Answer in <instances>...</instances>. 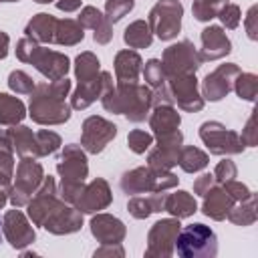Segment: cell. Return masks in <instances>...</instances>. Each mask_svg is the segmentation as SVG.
<instances>
[{"label": "cell", "mask_w": 258, "mask_h": 258, "mask_svg": "<svg viewBox=\"0 0 258 258\" xmlns=\"http://www.w3.org/2000/svg\"><path fill=\"white\" fill-rule=\"evenodd\" d=\"M71 81L67 77L56 81L38 83L30 93L28 115L38 125H62L71 119V105L64 101L71 93Z\"/></svg>", "instance_id": "cell-1"}, {"label": "cell", "mask_w": 258, "mask_h": 258, "mask_svg": "<svg viewBox=\"0 0 258 258\" xmlns=\"http://www.w3.org/2000/svg\"><path fill=\"white\" fill-rule=\"evenodd\" d=\"M101 105L109 113L125 115L131 123H141L145 117H149L153 107V93L147 85L117 83L101 97Z\"/></svg>", "instance_id": "cell-2"}, {"label": "cell", "mask_w": 258, "mask_h": 258, "mask_svg": "<svg viewBox=\"0 0 258 258\" xmlns=\"http://www.w3.org/2000/svg\"><path fill=\"white\" fill-rule=\"evenodd\" d=\"M177 181L179 179L175 173H171V169H153L149 165H141L125 171L119 179V187L127 196H137L173 189Z\"/></svg>", "instance_id": "cell-3"}, {"label": "cell", "mask_w": 258, "mask_h": 258, "mask_svg": "<svg viewBox=\"0 0 258 258\" xmlns=\"http://www.w3.org/2000/svg\"><path fill=\"white\" fill-rule=\"evenodd\" d=\"M175 252L181 258H214L218 254L216 232L202 222L181 226L175 238Z\"/></svg>", "instance_id": "cell-4"}, {"label": "cell", "mask_w": 258, "mask_h": 258, "mask_svg": "<svg viewBox=\"0 0 258 258\" xmlns=\"http://www.w3.org/2000/svg\"><path fill=\"white\" fill-rule=\"evenodd\" d=\"M14 177V183L8 187V202L14 208H26L40 181L44 179V169L36 157H20Z\"/></svg>", "instance_id": "cell-5"}, {"label": "cell", "mask_w": 258, "mask_h": 258, "mask_svg": "<svg viewBox=\"0 0 258 258\" xmlns=\"http://www.w3.org/2000/svg\"><path fill=\"white\" fill-rule=\"evenodd\" d=\"M181 16L183 6L179 0H157L147 14V24L159 40H173L181 30Z\"/></svg>", "instance_id": "cell-6"}, {"label": "cell", "mask_w": 258, "mask_h": 258, "mask_svg": "<svg viewBox=\"0 0 258 258\" xmlns=\"http://www.w3.org/2000/svg\"><path fill=\"white\" fill-rule=\"evenodd\" d=\"M200 139L212 155H238L246 149L240 133L220 121H204L200 125Z\"/></svg>", "instance_id": "cell-7"}, {"label": "cell", "mask_w": 258, "mask_h": 258, "mask_svg": "<svg viewBox=\"0 0 258 258\" xmlns=\"http://www.w3.org/2000/svg\"><path fill=\"white\" fill-rule=\"evenodd\" d=\"M161 64H163L165 77H171V75H196V71L202 67V60H200V54H198V48L194 46V42L183 38L179 42L169 44L163 50Z\"/></svg>", "instance_id": "cell-8"}, {"label": "cell", "mask_w": 258, "mask_h": 258, "mask_svg": "<svg viewBox=\"0 0 258 258\" xmlns=\"http://www.w3.org/2000/svg\"><path fill=\"white\" fill-rule=\"evenodd\" d=\"M181 230L177 218H163L157 220L147 232V258H169L175 254V238Z\"/></svg>", "instance_id": "cell-9"}, {"label": "cell", "mask_w": 258, "mask_h": 258, "mask_svg": "<svg viewBox=\"0 0 258 258\" xmlns=\"http://www.w3.org/2000/svg\"><path fill=\"white\" fill-rule=\"evenodd\" d=\"M62 204V200L58 198V189H56V181L50 175H44V179L40 181L38 189L34 191V196L30 198V202L26 204V216L34 226H40L46 222V218Z\"/></svg>", "instance_id": "cell-10"}, {"label": "cell", "mask_w": 258, "mask_h": 258, "mask_svg": "<svg viewBox=\"0 0 258 258\" xmlns=\"http://www.w3.org/2000/svg\"><path fill=\"white\" fill-rule=\"evenodd\" d=\"M117 135V125L101 115H91L83 121L81 127V147L91 153L97 155L101 153Z\"/></svg>", "instance_id": "cell-11"}, {"label": "cell", "mask_w": 258, "mask_h": 258, "mask_svg": "<svg viewBox=\"0 0 258 258\" xmlns=\"http://www.w3.org/2000/svg\"><path fill=\"white\" fill-rule=\"evenodd\" d=\"M167 89L173 103L187 113H198L204 109V97L200 93V83L196 75H171L167 77Z\"/></svg>", "instance_id": "cell-12"}, {"label": "cell", "mask_w": 258, "mask_h": 258, "mask_svg": "<svg viewBox=\"0 0 258 258\" xmlns=\"http://www.w3.org/2000/svg\"><path fill=\"white\" fill-rule=\"evenodd\" d=\"M2 234L6 238V242L14 248V250H24L26 246L34 244L36 240V232L32 228V222L28 220L26 214L20 212V208L8 210L2 218Z\"/></svg>", "instance_id": "cell-13"}, {"label": "cell", "mask_w": 258, "mask_h": 258, "mask_svg": "<svg viewBox=\"0 0 258 258\" xmlns=\"http://www.w3.org/2000/svg\"><path fill=\"white\" fill-rule=\"evenodd\" d=\"M240 73V67L236 62H224L220 67H216L212 73H208L202 81V97L204 101H222L230 91H232V85H234V79L238 77Z\"/></svg>", "instance_id": "cell-14"}, {"label": "cell", "mask_w": 258, "mask_h": 258, "mask_svg": "<svg viewBox=\"0 0 258 258\" xmlns=\"http://www.w3.org/2000/svg\"><path fill=\"white\" fill-rule=\"evenodd\" d=\"M56 173L60 175V181H85L89 175L87 151L77 143L64 145L56 161Z\"/></svg>", "instance_id": "cell-15"}, {"label": "cell", "mask_w": 258, "mask_h": 258, "mask_svg": "<svg viewBox=\"0 0 258 258\" xmlns=\"http://www.w3.org/2000/svg\"><path fill=\"white\" fill-rule=\"evenodd\" d=\"M28 64H32L42 77H46V81H56V79L67 77L71 69V60L64 52H58V50H52L40 44L34 48Z\"/></svg>", "instance_id": "cell-16"}, {"label": "cell", "mask_w": 258, "mask_h": 258, "mask_svg": "<svg viewBox=\"0 0 258 258\" xmlns=\"http://www.w3.org/2000/svg\"><path fill=\"white\" fill-rule=\"evenodd\" d=\"M111 87H113V75L107 71H101L93 79L77 85V89L71 95V107L77 111H83L89 105H93L97 99H101Z\"/></svg>", "instance_id": "cell-17"}, {"label": "cell", "mask_w": 258, "mask_h": 258, "mask_svg": "<svg viewBox=\"0 0 258 258\" xmlns=\"http://www.w3.org/2000/svg\"><path fill=\"white\" fill-rule=\"evenodd\" d=\"M113 202V194L111 187L107 183L105 177H95L89 183L83 185V191L75 204V208L81 214H97L105 208H109Z\"/></svg>", "instance_id": "cell-18"}, {"label": "cell", "mask_w": 258, "mask_h": 258, "mask_svg": "<svg viewBox=\"0 0 258 258\" xmlns=\"http://www.w3.org/2000/svg\"><path fill=\"white\" fill-rule=\"evenodd\" d=\"M200 40H202V48L198 50V54L202 62L220 60L232 52V40L228 38L222 26H216V24L206 26L200 34Z\"/></svg>", "instance_id": "cell-19"}, {"label": "cell", "mask_w": 258, "mask_h": 258, "mask_svg": "<svg viewBox=\"0 0 258 258\" xmlns=\"http://www.w3.org/2000/svg\"><path fill=\"white\" fill-rule=\"evenodd\" d=\"M89 228H91L93 238L99 244H121L125 240V234H127L125 224L117 216H111L105 212H97L91 218Z\"/></svg>", "instance_id": "cell-20"}, {"label": "cell", "mask_w": 258, "mask_h": 258, "mask_svg": "<svg viewBox=\"0 0 258 258\" xmlns=\"http://www.w3.org/2000/svg\"><path fill=\"white\" fill-rule=\"evenodd\" d=\"M81 226H83V214H81L75 206H71V204H67V202H62V204L46 218V222L42 224V228H44L46 232L54 234V236L75 234V232L81 230Z\"/></svg>", "instance_id": "cell-21"}, {"label": "cell", "mask_w": 258, "mask_h": 258, "mask_svg": "<svg viewBox=\"0 0 258 258\" xmlns=\"http://www.w3.org/2000/svg\"><path fill=\"white\" fill-rule=\"evenodd\" d=\"M79 24L83 28L93 30V40L97 44H109L113 38V24L107 20V16L95 8V6H83L79 12Z\"/></svg>", "instance_id": "cell-22"}, {"label": "cell", "mask_w": 258, "mask_h": 258, "mask_svg": "<svg viewBox=\"0 0 258 258\" xmlns=\"http://www.w3.org/2000/svg\"><path fill=\"white\" fill-rule=\"evenodd\" d=\"M202 198H204V204H202V212H204V216H208L210 220H216V222L226 220L230 208L236 204L234 198L224 189L222 183L212 185Z\"/></svg>", "instance_id": "cell-23"}, {"label": "cell", "mask_w": 258, "mask_h": 258, "mask_svg": "<svg viewBox=\"0 0 258 258\" xmlns=\"http://www.w3.org/2000/svg\"><path fill=\"white\" fill-rule=\"evenodd\" d=\"M149 111V127L153 131V139L175 133L181 123V115L173 105H155Z\"/></svg>", "instance_id": "cell-24"}, {"label": "cell", "mask_w": 258, "mask_h": 258, "mask_svg": "<svg viewBox=\"0 0 258 258\" xmlns=\"http://www.w3.org/2000/svg\"><path fill=\"white\" fill-rule=\"evenodd\" d=\"M115 81L117 83H137L141 69H143V58L139 56L137 50L133 48H123L115 54Z\"/></svg>", "instance_id": "cell-25"}, {"label": "cell", "mask_w": 258, "mask_h": 258, "mask_svg": "<svg viewBox=\"0 0 258 258\" xmlns=\"http://www.w3.org/2000/svg\"><path fill=\"white\" fill-rule=\"evenodd\" d=\"M56 22H58V18H54L52 14L38 12V14H34V16L26 22V26H24V36L36 40L38 44H54Z\"/></svg>", "instance_id": "cell-26"}, {"label": "cell", "mask_w": 258, "mask_h": 258, "mask_svg": "<svg viewBox=\"0 0 258 258\" xmlns=\"http://www.w3.org/2000/svg\"><path fill=\"white\" fill-rule=\"evenodd\" d=\"M163 204H165V191H153L149 196H131L127 202V212L135 218V220H147L151 214L163 212Z\"/></svg>", "instance_id": "cell-27"}, {"label": "cell", "mask_w": 258, "mask_h": 258, "mask_svg": "<svg viewBox=\"0 0 258 258\" xmlns=\"http://www.w3.org/2000/svg\"><path fill=\"white\" fill-rule=\"evenodd\" d=\"M163 212L171 214L177 220H183V218H189V216H194L198 212V202L189 191L177 189L173 194H165Z\"/></svg>", "instance_id": "cell-28"}, {"label": "cell", "mask_w": 258, "mask_h": 258, "mask_svg": "<svg viewBox=\"0 0 258 258\" xmlns=\"http://www.w3.org/2000/svg\"><path fill=\"white\" fill-rule=\"evenodd\" d=\"M8 135H10V141H12V147L14 151L20 155V157H36L38 159V149H36V133L26 127V125H10L8 129Z\"/></svg>", "instance_id": "cell-29"}, {"label": "cell", "mask_w": 258, "mask_h": 258, "mask_svg": "<svg viewBox=\"0 0 258 258\" xmlns=\"http://www.w3.org/2000/svg\"><path fill=\"white\" fill-rule=\"evenodd\" d=\"M24 117H26L24 103L14 95L0 93V125H4V127L18 125V123H22Z\"/></svg>", "instance_id": "cell-30"}, {"label": "cell", "mask_w": 258, "mask_h": 258, "mask_svg": "<svg viewBox=\"0 0 258 258\" xmlns=\"http://www.w3.org/2000/svg\"><path fill=\"white\" fill-rule=\"evenodd\" d=\"M85 38V28L75 18H58L56 32H54V44L58 46H75Z\"/></svg>", "instance_id": "cell-31"}, {"label": "cell", "mask_w": 258, "mask_h": 258, "mask_svg": "<svg viewBox=\"0 0 258 258\" xmlns=\"http://www.w3.org/2000/svg\"><path fill=\"white\" fill-rule=\"evenodd\" d=\"M210 163V157L206 151H202L196 145H181L179 147V155H177V165L185 171V173H198L202 169H206V165Z\"/></svg>", "instance_id": "cell-32"}, {"label": "cell", "mask_w": 258, "mask_h": 258, "mask_svg": "<svg viewBox=\"0 0 258 258\" xmlns=\"http://www.w3.org/2000/svg\"><path fill=\"white\" fill-rule=\"evenodd\" d=\"M123 42L129 48H149L153 42V32L147 20H133L123 32Z\"/></svg>", "instance_id": "cell-33"}, {"label": "cell", "mask_w": 258, "mask_h": 258, "mask_svg": "<svg viewBox=\"0 0 258 258\" xmlns=\"http://www.w3.org/2000/svg\"><path fill=\"white\" fill-rule=\"evenodd\" d=\"M226 218H228L232 224L242 226V228L252 226V224L256 222V218H258V214H256V198H248V200L236 202V204L230 208V212H228Z\"/></svg>", "instance_id": "cell-34"}, {"label": "cell", "mask_w": 258, "mask_h": 258, "mask_svg": "<svg viewBox=\"0 0 258 258\" xmlns=\"http://www.w3.org/2000/svg\"><path fill=\"white\" fill-rule=\"evenodd\" d=\"M99 73H101V62H99L97 54H93L91 50H83L81 54H77V58H75V77H77L79 83L89 81Z\"/></svg>", "instance_id": "cell-35"}, {"label": "cell", "mask_w": 258, "mask_h": 258, "mask_svg": "<svg viewBox=\"0 0 258 258\" xmlns=\"http://www.w3.org/2000/svg\"><path fill=\"white\" fill-rule=\"evenodd\" d=\"M177 155H179V149L155 145V149L147 153V165L153 169H171L173 165H177Z\"/></svg>", "instance_id": "cell-36"}, {"label": "cell", "mask_w": 258, "mask_h": 258, "mask_svg": "<svg viewBox=\"0 0 258 258\" xmlns=\"http://www.w3.org/2000/svg\"><path fill=\"white\" fill-rule=\"evenodd\" d=\"M232 91H236V95L242 101H254L258 95V77L254 73H238V77L234 79Z\"/></svg>", "instance_id": "cell-37"}, {"label": "cell", "mask_w": 258, "mask_h": 258, "mask_svg": "<svg viewBox=\"0 0 258 258\" xmlns=\"http://www.w3.org/2000/svg\"><path fill=\"white\" fill-rule=\"evenodd\" d=\"M141 75H143L145 85H147L149 89H157V87L165 85V81H167L165 71H163V64H161L159 58H149V60L143 64Z\"/></svg>", "instance_id": "cell-38"}, {"label": "cell", "mask_w": 258, "mask_h": 258, "mask_svg": "<svg viewBox=\"0 0 258 258\" xmlns=\"http://www.w3.org/2000/svg\"><path fill=\"white\" fill-rule=\"evenodd\" d=\"M62 145V139L58 133L50 131V129H40L36 131V149H38V159L52 155L58 147Z\"/></svg>", "instance_id": "cell-39"}, {"label": "cell", "mask_w": 258, "mask_h": 258, "mask_svg": "<svg viewBox=\"0 0 258 258\" xmlns=\"http://www.w3.org/2000/svg\"><path fill=\"white\" fill-rule=\"evenodd\" d=\"M8 87H10V91H14L16 95H30V93L34 91L36 83L32 81V77H30L28 73L16 69V71H12V73L8 75Z\"/></svg>", "instance_id": "cell-40"}, {"label": "cell", "mask_w": 258, "mask_h": 258, "mask_svg": "<svg viewBox=\"0 0 258 258\" xmlns=\"http://www.w3.org/2000/svg\"><path fill=\"white\" fill-rule=\"evenodd\" d=\"M151 145H153V133H149V131H145V129H133V131H129V135H127V147H129L133 153L141 155V153H145Z\"/></svg>", "instance_id": "cell-41"}, {"label": "cell", "mask_w": 258, "mask_h": 258, "mask_svg": "<svg viewBox=\"0 0 258 258\" xmlns=\"http://www.w3.org/2000/svg\"><path fill=\"white\" fill-rule=\"evenodd\" d=\"M135 6V0H107L105 2V16L111 24L125 18Z\"/></svg>", "instance_id": "cell-42"}, {"label": "cell", "mask_w": 258, "mask_h": 258, "mask_svg": "<svg viewBox=\"0 0 258 258\" xmlns=\"http://www.w3.org/2000/svg\"><path fill=\"white\" fill-rule=\"evenodd\" d=\"M216 18L222 22V26H226L228 30H234V28H238V24H240V20H242V10H240L238 4L226 2V4H222V6L218 8Z\"/></svg>", "instance_id": "cell-43"}, {"label": "cell", "mask_w": 258, "mask_h": 258, "mask_svg": "<svg viewBox=\"0 0 258 258\" xmlns=\"http://www.w3.org/2000/svg\"><path fill=\"white\" fill-rule=\"evenodd\" d=\"M14 177V153L0 151V187L8 189Z\"/></svg>", "instance_id": "cell-44"}, {"label": "cell", "mask_w": 258, "mask_h": 258, "mask_svg": "<svg viewBox=\"0 0 258 258\" xmlns=\"http://www.w3.org/2000/svg\"><path fill=\"white\" fill-rule=\"evenodd\" d=\"M236 175H238V167L228 157H224L222 161H218V165L214 167V179H216V183H226L230 179H236Z\"/></svg>", "instance_id": "cell-45"}, {"label": "cell", "mask_w": 258, "mask_h": 258, "mask_svg": "<svg viewBox=\"0 0 258 258\" xmlns=\"http://www.w3.org/2000/svg\"><path fill=\"white\" fill-rule=\"evenodd\" d=\"M218 8H220V6H216V4H210V2H204V0H194V4H191V14H194V18L200 20V22H210L212 18H216Z\"/></svg>", "instance_id": "cell-46"}, {"label": "cell", "mask_w": 258, "mask_h": 258, "mask_svg": "<svg viewBox=\"0 0 258 258\" xmlns=\"http://www.w3.org/2000/svg\"><path fill=\"white\" fill-rule=\"evenodd\" d=\"M222 185H224V189L234 198V202H242V200L254 198V191H252L246 183H242V181L230 179V181H226V183H222Z\"/></svg>", "instance_id": "cell-47"}, {"label": "cell", "mask_w": 258, "mask_h": 258, "mask_svg": "<svg viewBox=\"0 0 258 258\" xmlns=\"http://www.w3.org/2000/svg\"><path fill=\"white\" fill-rule=\"evenodd\" d=\"M244 28H246V34L250 40H256L258 38V6H250L246 16H244Z\"/></svg>", "instance_id": "cell-48"}, {"label": "cell", "mask_w": 258, "mask_h": 258, "mask_svg": "<svg viewBox=\"0 0 258 258\" xmlns=\"http://www.w3.org/2000/svg\"><path fill=\"white\" fill-rule=\"evenodd\" d=\"M36 46H38V42H36V40L28 38V36H22V38L16 42V58H18V60H22V62H28Z\"/></svg>", "instance_id": "cell-49"}, {"label": "cell", "mask_w": 258, "mask_h": 258, "mask_svg": "<svg viewBox=\"0 0 258 258\" xmlns=\"http://www.w3.org/2000/svg\"><path fill=\"white\" fill-rule=\"evenodd\" d=\"M242 141H244V145L246 147H254L256 145V127H254V115H250L248 119H246V125H244V129H242Z\"/></svg>", "instance_id": "cell-50"}, {"label": "cell", "mask_w": 258, "mask_h": 258, "mask_svg": "<svg viewBox=\"0 0 258 258\" xmlns=\"http://www.w3.org/2000/svg\"><path fill=\"white\" fill-rule=\"evenodd\" d=\"M212 185H216L214 173H202V175H200V177H196V181H194V194L204 196Z\"/></svg>", "instance_id": "cell-51"}, {"label": "cell", "mask_w": 258, "mask_h": 258, "mask_svg": "<svg viewBox=\"0 0 258 258\" xmlns=\"http://www.w3.org/2000/svg\"><path fill=\"white\" fill-rule=\"evenodd\" d=\"M93 256H125V250L121 244H101V248L95 250Z\"/></svg>", "instance_id": "cell-52"}, {"label": "cell", "mask_w": 258, "mask_h": 258, "mask_svg": "<svg viewBox=\"0 0 258 258\" xmlns=\"http://www.w3.org/2000/svg\"><path fill=\"white\" fill-rule=\"evenodd\" d=\"M81 2L83 0H54V6L60 12H77L81 8Z\"/></svg>", "instance_id": "cell-53"}, {"label": "cell", "mask_w": 258, "mask_h": 258, "mask_svg": "<svg viewBox=\"0 0 258 258\" xmlns=\"http://www.w3.org/2000/svg\"><path fill=\"white\" fill-rule=\"evenodd\" d=\"M0 151H12L14 153V147H12L8 129H0Z\"/></svg>", "instance_id": "cell-54"}, {"label": "cell", "mask_w": 258, "mask_h": 258, "mask_svg": "<svg viewBox=\"0 0 258 258\" xmlns=\"http://www.w3.org/2000/svg\"><path fill=\"white\" fill-rule=\"evenodd\" d=\"M8 46H10V36L4 30H0V60L8 56Z\"/></svg>", "instance_id": "cell-55"}, {"label": "cell", "mask_w": 258, "mask_h": 258, "mask_svg": "<svg viewBox=\"0 0 258 258\" xmlns=\"http://www.w3.org/2000/svg\"><path fill=\"white\" fill-rule=\"evenodd\" d=\"M6 202H8V189L0 187V210L6 206Z\"/></svg>", "instance_id": "cell-56"}, {"label": "cell", "mask_w": 258, "mask_h": 258, "mask_svg": "<svg viewBox=\"0 0 258 258\" xmlns=\"http://www.w3.org/2000/svg\"><path fill=\"white\" fill-rule=\"evenodd\" d=\"M204 2H210V4H216V6H222L226 0H204Z\"/></svg>", "instance_id": "cell-57"}, {"label": "cell", "mask_w": 258, "mask_h": 258, "mask_svg": "<svg viewBox=\"0 0 258 258\" xmlns=\"http://www.w3.org/2000/svg\"><path fill=\"white\" fill-rule=\"evenodd\" d=\"M34 2H38V4H50V2H54V0H34Z\"/></svg>", "instance_id": "cell-58"}, {"label": "cell", "mask_w": 258, "mask_h": 258, "mask_svg": "<svg viewBox=\"0 0 258 258\" xmlns=\"http://www.w3.org/2000/svg\"><path fill=\"white\" fill-rule=\"evenodd\" d=\"M0 2H18V0H0Z\"/></svg>", "instance_id": "cell-59"}, {"label": "cell", "mask_w": 258, "mask_h": 258, "mask_svg": "<svg viewBox=\"0 0 258 258\" xmlns=\"http://www.w3.org/2000/svg\"><path fill=\"white\" fill-rule=\"evenodd\" d=\"M0 242H2V224H0Z\"/></svg>", "instance_id": "cell-60"}]
</instances>
